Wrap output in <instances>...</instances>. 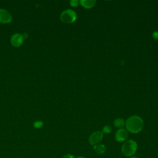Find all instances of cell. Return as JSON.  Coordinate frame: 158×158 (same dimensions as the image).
Listing matches in <instances>:
<instances>
[{
  "label": "cell",
  "instance_id": "6da1fadb",
  "mask_svg": "<svg viewBox=\"0 0 158 158\" xmlns=\"http://www.w3.org/2000/svg\"><path fill=\"white\" fill-rule=\"evenodd\" d=\"M125 124L127 130L131 133H138L143 128V121L140 117L137 115L130 117Z\"/></svg>",
  "mask_w": 158,
  "mask_h": 158
},
{
  "label": "cell",
  "instance_id": "7a4b0ae2",
  "mask_svg": "<svg viewBox=\"0 0 158 158\" xmlns=\"http://www.w3.org/2000/svg\"><path fill=\"white\" fill-rule=\"evenodd\" d=\"M138 149L137 143L133 140L129 139L123 143L122 146L121 151L123 155L126 157H131L136 153Z\"/></svg>",
  "mask_w": 158,
  "mask_h": 158
},
{
  "label": "cell",
  "instance_id": "3957f363",
  "mask_svg": "<svg viewBox=\"0 0 158 158\" xmlns=\"http://www.w3.org/2000/svg\"><path fill=\"white\" fill-rule=\"evenodd\" d=\"M60 18L62 22L66 23H71L76 20L77 16L75 11L71 9H67L62 12Z\"/></svg>",
  "mask_w": 158,
  "mask_h": 158
},
{
  "label": "cell",
  "instance_id": "277c9868",
  "mask_svg": "<svg viewBox=\"0 0 158 158\" xmlns=\"http://www.w3.org/2000/svg\"><path fill=\"white\" fill-rule=\"evenodd\" d=\"M103 138V133L101 131H96L90 135L88 141L92 146L100 143Z\"/></svg>",
  "mask_w": 158,
  "mask_h": 158
},
{
  "label": "cell",
  "instance_id": "5b68a950",
  "mask_svg": "<svg viewBox=\"0 0 158 158\" xmlns=\"http://www.w3.org/2000/svg\"><path fill=\"white\" fill-rule=\"evenodd\" d=\"M128 136V131L124 128H119L115 133V139L118 142H123L125 141Z\"/></svg>",
  "mask_w": 158,
  "mask_h": 158
},
{
  "label": "cell",
  "instance_id": "8992f818",
  "mask_svg": "<svg viewBox=\"0 0 158 158\" xmlns=\"http://www.w3.org/2000/svg\"><path fill=\"white\" fill-rule=\"evenodd\" d=\"M12 17L10 12L4 9H0V22L2 23H10Z\"/></svg>",
  "mask_w": 158,
  "mask_h": 158
},
{
  "label": "cell",
  "instance_id": "52a82bcc",
  "mask_svg": "<svg viewBox=\"0 0 158 158\" xmlns=\"http://www.w3.org/2000/svg\"><path fill=\"white\" fill-rule=\"evenodd\" d=\"M23 37L22 34L20 33H14L12 35L10 38L11 44L14 47H19L22 45L23 41Z\"/></svg>",
  "mask_w": 158,
  "mask_h": 158
},
{
  "label": "cell",
  "instance_id": "ba28073f",
  "mask_svg": "<svg viewBox=\"0 0 158 158\" xmlns=\"http://www.w3.org/2000/svg\"><path fill=\"white\" fill-rule=\"evenodd\" d=\"M93 149L95 152L98 154H102L106 151V147L104 144L101 143H99L93 146Z\"/></svg>",
  "mask_w": 158,
  "mask_h": 158
},
{
  "label": "cell",
  "instance_id": "9c48e42d",
  "mask_svg": "<svg viewBox=\"0 0 158 158\" xmlns=\"http://www.w3.org/2000/svg\"><path fill=\"white\" fill-rule=\"evenodd\" d=\"M96 2V1L94 0H81L80 1V3L82 6L88 9L93 7L95 5Z\"/></svg>",
  "mask_w": 158,
  "mask_h": 158
},
{
  "label": "cell",
  "instance_id": "30bf717a",
  "mask_svg": "<svg viewBox=\"0 0 158 158\" xmlns=\"http://www.w3.org/2000/svg\"><path fill=\"white\" fill-rule=\"evenodd\" d=\"M114 125L116 127H118V128H122L125 125V121H124L123 119L118 118H117V119H115L114 120Z\"/></svg>",
  "mask_w": 158,
  "mask_h": 158
},
{
  "label": "cell",
  "instance_id": "8fae6325",
  "mask_svg": "<svg viewBox=\"0 0 158 158\" xmlns=\"http://www.w3.org/2000/svg\"><path fill=\"white\" fill-rule=\"evenodd\" d=\"M112 131V128L109 125H106L102 128V133H106V134H109Z\"/></svg>",
  "mask_w": 158,
  "mask_h": 158
},
{
  "label": "cell",
  "instance_id": "7c38bea8",
  "mask_svg": "<svg viewBox=\"0 0 158 158\" xmlns=\"http://www.w3.org/2000/svg\"><path fill=\"white\" fill-rule=\"evenodd\" d=\"M43 125V122L41 120H37L33 123V127L36 128H40Z\"/></svg>",
  "mask_w": 158,
  "mask_h": 158
},
{
  "label": "cell",
  "instance_id": "4fadbf2b",
  "mask_svg": "<svg viewBox=\"0 0 158 158\" xmlns=\"http://www.w3.org/2000/svg\"><path fill=\"white\" fill-rule=\"evenodd\" d=\"M79 2H80L77 0H72L70 1V4L73 7H77L78 5Z\"/></svg>",
  "mask_w": 158,
  "mask_h": 158
},
{
  "label": "cell",
  "instance_id": "5bb4252c",
  "mask_svg": "<svg viewBox=\"0 0 158 158\" xmlns=\"http://www.w3.org/2000/svg\"><path fill=\"white\" fill-rule=\"evenodd\" d=\"M62 158H75V157H74V156L72 155V154H65V156H64Z\"/></svg>",
  "mask_w": 158,
  "mask_h": 158
},
{
  "label": "cell",
  "instance_id": "9a60e30c",
  "mask_svg": "<svg viewBox=\"0 0 158 158\" xmlns=\"http://www.w3.org/2000/svg\"><path fill=\"white\" fill-rule=\"evenodd\" d=\"M152 37L156 40H158V31H154L152 33Z\"/></svg>",
  "mask_w": 158,
  "mask_h": 158
},
{
  "label": "cell",
  "instance_id": "2e32d148",
  "mask_svg": "<svg viewBox=\"0 0 158 158\" xmlns=\"http://www.w3.org/2000/svg\"><path fill=\"white\" fill-rule=\"evenodd\" d=\"M22 36H23V38L25 39V38H27L28 37V34L27 33H24L23 34H22Z\"/></svg>",
  "mask_w": 158,
  "mask_h": 158
},
{
  "label": "cell",
  "instance_id": "e0dca14e",
  "mask_svg": "<svg viewBox=\"0 0 158 158\" xmlns=\"http://www.w3.org/2000/svg\"><path fill=\"white\" fill-rule=\"evenodd\" d=\"M130 158H139V157L136 156H131V157H130Z\"/></svg>",
  "mask_w": 158,
  "mask_h": 158
},
{
  "label": "cell",
  "instance_id": "ac0fdd59",
  "mask_svg": "<svg viewBox=\"0 0 158 158\" xmlns=\"http://www.w3.org/2000/svg\"><path fill=\"white\" fill-rule=\"evenodd\" d=\"M77 158H86V157H83V156H78V157H77Z\"/></svg>",
  "mask_w": 158,
  "mask_h": 158
}]
</instances>
